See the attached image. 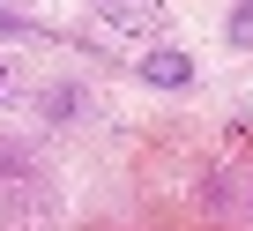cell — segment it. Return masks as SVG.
<instances>
[{
	"label": "cell",
	"mask_w": 253,
	"mask_h": 231,
	"mask_svg": "<svg viewBox=\"0 0 253 231\" xmlns=\"http://www.w3.org/2000/svg\"><path fill=\"white\" fill-rule=\"evenodd\" d=\"M231 45H253V0H246V8L231 15Z\"/></svg>",
	"instance_id": "3957f363"
},
{
	"label": "cell",
	"mask_w": 253,
	"mask_h": 231,
	"mask_svg": "<svg viewBox=\"0 0 253 231\" xmlns=\"http://www.w3.org/2000/svg\"><path fill=\"white\" fill-rule=\"evenodd\" d=\"M142 82H157V90H186V82H194V60L171 52V45H157V52H142Z\"/></svg>",
	"instance_id": "7a4b0ae2"
},
{
	"label": "cell",
	"mask_w": 253,
	"mask_h": 231,
	"mask_svg": "<svg viewBox=\"0 0 253 231\" xmlns=\"http://www.w3.org/2000/svg\"><path fill=\"white\" fill-rule=\"evenodd\" d=\"M8 97H15V82H8V67H0V104H8Z\"/></svg>",
	"instance_id": "277c9868"
},
{
	"label": "cell",
	"mask_w": 253,
	"mask_h": 231,
	"mask_svg": "<svg viewBox=\"0 0 253 231\" xmlns=\"http://www.w3.org/2000/svg\"><path fill=\"white\" fill-rule=\"evenodd\" d=\"M0 38H15V15H0Z\"/></svg>",
	"instance_id": "5b68a950"
},
{
	"label": "cell",
	"mask_w": 253,
	"mask_h": 231,
	"mask_svg": "<svg viewBox=\"0 0 253 231\" xmlns=\"http://www.w3.org/2000/svg\"><path fill=\"white\" fill-rule=\"evenodd\" d=\"M97 15H104L112 30H126V38H142V30H157V23H164L157 0H97Z\"/></svg>",
	"instance_id": "6da1fadb"
}]
</instances>
